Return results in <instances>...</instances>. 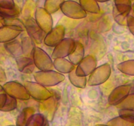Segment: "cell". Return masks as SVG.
<instances>
[{"instance_id": "26", "label": "cell", "mask_w": 134, "mask_h": 126, "mask_svg": "<svg viewBox=\"0 0 134 126\" xmlns=\"http://www.w3.org/2000/svg\"><path fill=\"white\" fill-rule=\"evenodd\" d=\"M47 118L42 113H35L27 121L26 126H43Z\"/></svg>"}, {"instance_id": "24", "label": "cell", "mask_w": 134, "mask_h": 126, "mask_svg": "<svg viewBox=\"0 0 134 126\" xmlns=\"http://www.w3.org/2000/svg\"><path fill=\"white\" fill-rule=\"evenodd\" d=\"M107 124L110 126H134V121L119 115L108 121Z\"/></svg>"}, {"instance_id": "42", "label": "cell", "mask_w": 134, "mask_h": 126, "mask_svg": "<svg viewBox=\"0 0 134 126\" xmlns=\"http://www.w3.org/2000/svg\"><path fill=\"white\" fill-rule=\"evenodd\" d=\"M7 126H17V125H7Z\"/></svg>"}, {"instance_id": "29", "label": "cell", "mask_w": 134, "mask_h": 126, "mask_svg": "<svg viewBox=\"0 0 134 126\" xmlns=\"http://www.w3.org/2000/svg\"><path fill=\"white\" fill-rule=\"evenodd\" d=\"M20 13V11L17 6L13 9H4L0 7V15L3 17L5 18H17L19 16Z\"/></svg>"}, {"instance_id": "13", "label": "cell", "mask_w": 134, "mask_h": 126, "mask_svg": "<svg viewBox=\"0 0 134 126\" xmlns=\"http://www.w3.org/2000/svg\"><path fill=\"white\" fill-rule=\"evenodd\" d=\"M24 29L16 25L5 24L0 28V43H7L16 39Z\"/></svg>"}, {"instance_id": "8", "label": "cell", "mask_w": 134, "mask_h": 126, "mask_svg": "<svg viewBox=\"0 0 134 126\" xmlns=\"http://www.w3.org/2000/svg\"><path fill=\"white\" fill-rule=\"evenodd\" d=\"M25 30L30 36L37 44H41L44 41V39L47 33L44 32L41 28L38 25L35 18H29L24 23Z\"/></svg>"}, {"instance_id": "2", "label": "cell", "mask_w": 134, "mask_h": 126, "mask_svg": "<svg viewBox=\"0 0 134 126\" xmlns=\"http://www.w3.org/2000/svg\"><path fill=\"white\" fill-rule=\"evenodd\" d=\"M60 10L64 15L71 19H83L87 17V13L81 4L73 0H65L62 5Z\"/></svg>"}, {"instance_id": "21", "label": "cell", "mask_w": 134, "mask_h": 126, "mask_svg": "<svg viewBox=\"0 0 134 126\" xmlns=\"http://www.w3.org/2000/svg\"><path fill=\"white\" fill-rule=\"evenodd\" d=\"M79 3L87 13L98 14L100 12V7L96 0H79Z\"/></svg>"}, {"instance_id": "32", "label": "cell", "mask_w": 134, "mask_h": 126, "mask_svg": "<svg viewBox=\"0 0 134 126\" xmlns=\"http://www.w3.org/2000/svg\"><path fill=\"white\" fill-rule=\"evenodd\" d=\"M8 94L5 91L3 86L0 85V110L3 108L7 100Z\"/></svg>"}, {"instance_id": "33", "label": "cell", "mask_w": 134, "mask_h": 126, "mask_svg": "<svg viewBox=\"0 0 134 126\" xmlns=\"http://www.w3.org/2000/svg\"><path fill=\"white\" fill-rule=\"evenodd\" d=\"M119 115L126 117L134 121V110L128 109H119Z\"/></svg>"}, {"instance_id": "20", "label": "cell", "mask_w": 134, "mask_h": 126, "mask_svg": "<svg viewBox=\"0 0 134 126\" xmlns=\"http://www.w3.org/2000/svg\"><path fill=\"white\" fill-rule=\"evenodd\" d=\"M56 100L57 99L55 98L54 95L53 94V96L50 98H48V99L44 101H41V110L43 112L42 114H44L45 117L47 114L48 115L49 114L51 115L53 114L52 112L55 111V109L56 108ZM48 115H47V118L48 117Z\"/></svg>"}, {"instance_id": "7", "label": "cell", "mask_w": 134, "mask_h": 126, "mask_svg": "<svg viewBox=\"0 0 134 126\" xmlns=\"http://www.w3.org/2000/svg\"><path fill=\"white\" fill-rule=\"evenodd\" d=\"M76 45V41L73 38H64L54 48L52 52V59L53 60L60 58L68 57L71 54Z\"/></svg>"}, {"instance_id": "12", "label": "cell", "mask_w": 134, "mask_h": 126, "mask_svg": "<svg viewBox=\"0 0 134 126\" xmlns=\"http://www.w3.org/2000/svg\"><path fill=\"white\" fill-rule=\"evenodd\" d=\"M132 89V86L130 84L116 87L109 95L108 103L111 106H116L130 93Z\"/></svg>"}, {"instance_id": "38", "label": "cell", "mask_w": 134, "mask_h": 126, "mask_svg": "<svg viewBox=\"0 0 134 126\" xmlns=\"http://www.w3.org/2000/svg\"><path fill=\"white\" fill-rule=\"evenodd\" d=\"M43 126H50L49 125V120H48L47 118V119H46V122H45V123H44V125Z\"/></svg>"}, {"instance_id": "30", "label": "cell", "mask_w": 134, "mask_h": 126, "mask_svg": "<svg viewBox=\"0 0 134 126\" xmlns=\"http://www.w3.org/2000/svg\"><path fill=\"white\" fill-rule=\"evenodd\" d=\"M17 99H16L14 97H11V96L9 95L8 94L7 100V102L5 103V106H3L2 109L1 110V111L2 112H10L13 111V110H15L17 108Z\"/></svg>"}, {"instance_id": "41", "label": "cell", "mask_w": 134, "mask_h": 126, "mask_svg": "<svg viewBox=\"0 0 134 126\" xmlns=\"http://www.w3.org/2000/svg\"><path fill=\"white\" fill-rule=\"evenodd\" d=\"M132 9H133V13H134V3L132 4Z\"/></svg>"}, {"instance_id": "25", "label": "cell", "mask_w": 134, "mask_h": 126, "mask_svg": "<svg viewBox=\"0 0 134 126\" xmlns=\"http://www.w3.org/2000/svg\"><path fill=\"white\" fill-rule=\"evenodd\" d=\"M117 68L124 74L134 76V60H128L122 62L118 64Z\"/></svg>"}, {"instance_id": "4", "label": "cell", "mask_w": 134, "mask_h": 126, "mask_svg": "<svg viewBox=\"0 0 134 126\" xmlns=\"http://www.w3.org/2000/svg\"><path fill=\"white\" fill-rule=\"evenodd\" d=\"M32 59L35 66L39 70H51L54 68V60L52 57L40 47L35 46Z\"/></svg>"}, {"instance_id": "39", "label": "cell", "mask_w": 134, "mask_h": 126, "mask_svg": "<svg viewBox=\"0 0 134 126\" xmlns=\"http://www.w3.org/2000/svg\"><path fill=\"white\" fill-rule=\"evenodd\" d=\"M98 2H100V3H104V2H107V1H110V0H96Z\"/></svg>"}, {"instance_id": "5", "label": "cell", "mask_w": 134, "mask_h": 126, "mask_svg": "<svg viewBox=\"0 0 134 126\" xmlns=\"http://www.w3.org/2000/svg\"><path fill=\"white\" fill-rule=\"evenodd\" d=\"M24 85L30 97L38 101H46L53 96L52 92L48 90L47 87L36 81H26Z\"/></svg>"}, {"instance_id": "1", "label": "cell", "mask_w": 134, "mask_h": 126, "mask_svg": "<svg viewBox=\"0 0 134 126\" xmlns=\"http://www.w3.org/2000/svg\"><path fill=\"white\" fill-rule=\"evenodd\" d=\"M34 80L36 82L44 87H53L58 85L65 80V77L63 74L53 70L38 71L34 73Z\"/></svg>"}, {"instance_id": "9", "label": "cell", "mask_w": 134, "mask_h": 126, "mask_svg": "<svg viewBox=\"0 0 134 126\" xmlns=\"http://www.w3.org/2000/svg\"><path fill=\"white\" fill-rule=\"evenodd\" d=\"M97 58L92 55H86L84 59L76 66L75 72L77 76L82 77L89 76L96 68Z\"/></svg>"}, {"instance_id": "14", "label": "cell", "mask_w": 134, "mask_h": 126, "mask_svg": "<svg viewBox=\"0 0 134 126\" xmlns=\"http://www.w3.org/2000/svg\"><path fill=\"white\" fill-rule=\"evenodd\" d=\"M18 70L24 74H32L36 68L32 58L24 55L15 58Z\"/></svg>"}, {"instance_id": "35", "label": "cell", "mask_w": 134, "mask_h": 126, "mask_svg": "<svg viewBox=\"0 0 134 126\" xmlns=\"http://www.w3.org/2000/svg\"><path fill=\"white\" fill-rule=\"evenodd\" d=\"M127 26L130 32L134 35V16L129 15L127 17Z\"/></svg>"}, {"instance_id": "40", "label": "cell", "mask_w": 134, "mask_h": 126, "mask_svg": "<svg viewBox=\"0 0 134 126\" xmlns=\"http://www.w3.org/2000/svg\"><path fill=\"white\" fill-rule=\"evenodd\" d=\"M96 126H110V125H107V124H106V125H104V124H98V125H96Z\"/></svg>"}, {"instance_id": "31", "label": "cell", "mask_w": 134, "mask_h": 126, "mask_svg": "<svg viewBox=\"0 0 134 126\" xmlns=\"http://www.w3.org/2000/svg\"><path fill=\"white\" fill-rule=\"evenodd\" d=\"M113 15L114 20L116 23L119 24L121 26H127V16L122 14L116 10V8L114 7L113 9Z\"/></svg>"}, {"instance_id": "18", "label": "cell", "mask_w": 134, "mask_h": 126, "mask_svg": "<svg viewBox=\"0 0 134 126\" xmlns=\"http://www.w3.org/2000/svg\"><path fill=\"white\" fill-rule=\"evenodd\" d=\"M35 113V109L31 106L23 108L17 117L16 125L17 126H26L28 119Z\"/></svg>"}, {"instance_id": "43", "label": "cell", "mask_w": 134, "mask_h": 126, "mask_svg": "<svg viewBox=\"0 0 134 126\" xmlns=\"http://www.w3.org/2000/svg\"><path fill=\"white\" fill-rule=\"evenodd\" d=\"M131 1H134V0H131Z\"/></svg>"}, {"instance_id": "6", "label": "cell", "mask_w": 134, "mask_h": 126, "mask_svg": "<svg viewBox=\"0 0 134 126\" xmlns=\"http://www.w3.org/2000/svg\"><path fill=\"white\" fill-rule=\"evenodd\" d=\"M3 87L9 95L17 100L27 101L30 98V95L24 85L17 81H9L4 84Z\"/></svg>"}, {"instance_id": "22", "label": "cell", "mask_w": 134, "mask_h": 126, "mask_svg": "<svg viewBox=\"0 0 134 126\" xmlns=\"http://www.w3.org/2000/svg\"><path fill=\"white\" fill-rule=\"evenodd\" d=\"M115 7L122 14L128 17L132 9L131 0H114Z\"/></svg>"}, {"instance_id": "37", "label": "cell", "mask_w": 134, "mask_h": 126, "mask_svg": "<svg viewBox=\"0 0 134 126\" xmlns=\"http://www.w3.org/2000/svg\"><path fill=\"white\" fill-rule=\"evenodd\" d=\"M5 25V18L1 15H0V28Z\"/></svg>"}, {"instance_id": "34", "label": "cell", "mask_w": 134, "mask_h": 126, "mask_svg": "<svg viewBox=\"0 0 134 126\" xmlns=\"http://www.w3.org/2000/svg\"><path fill=\"white\" fill-rule=\"evenodd\" d=\"M16 6L14 0H0V7L4 9H13Z\"/></svg>"}, {"instance_id": "28", "label": "cell", "mask_w": 134, "mask_h": 126, "mask_svg": "<svg viewBox=\"0 0 134 126\" xmlns=\"http://www.w3.org/2000/svg\"><path fill=\"white\" fill-rule=\"evenodd\" d=\"M116 107L119 109L134 110V93H130Z\"/></svg>"}, {"instance_id": "15", "label": "cell", "mask_w": 134, "mask_h": 126, "mask_svg": "<svg viewBox=\"0 0 134 126\" xmlns=\"http://www.w3.org/2000/svg\"><path fill=\"white\" fill-rule=\"evenodd\" d=\"M54 68L61 74H69L75 70L76 66L65 58H60L54 60Z\"/></svg>"}, {"instance_id": "17", "label": "cell", "mask_w": 134, "mask_h": 126, "mask_svg": "<svg viewBox=\"0 0 134 126\" xmlns=\"http://www.w3.org/2000/svg\"><path fill=\"white\" fill-rule=\"evenodd\" d=\"M4 47L9 53L16 58L23 55L21 41L15 39L13 41L4 43Z\"/></svg>"}, {"instance_id": "10", "label": "cell", "mask_w": 134, "mask_h": 126, "mask_svg": "<svg viewBox=\"0 0 134 126\" xmlns=\"http://www.w3.org/2000/svg\"><path fill=\"white\" fill-rule=\"evenodd\" d=\"M51 14L44 7H37L35 9V21L45 33L53 28V19Z\"/></svg>"}, {"instance_id": "16", "label": "cell", "mask_w": 134, "mask_h": 126, "mask_svg": "<svg viewBox=\"0 0 134 126\" xmlns=\"http://www.w3.org/2000/svg\"><path fill=\"white\" fill-rule=\"evenodd\" d=\"M85 47L83 44L79 41H76V45L75 49L68 56L69 60L73 63L74 65L77 66L80 62L85 57Z\"/></svg>"}, {"instance_id": "23", "label": "cell", "mask_w": 134, "mask_h": 126, "mask_svg": "<svg viewBox=\"0 0 134 126\" xmlns=\"http://www.w3.org/2000/svg\"><path fill=\"white\" fill-rule=\"evenodd\" d=\"M68 77L71 83L77 88L83 89L87 84L88 79L86 77L77 76L75 72V70L68 74Z\"/></svg>"}, {"instance_id": "11", "label": "cell", "mask_w": 134, "mask_h": 126, "mask_svg": "<svg viewBox=\"0 0 134 126\" xmlns=\"http://www.w3.org/2000/svg\"><path fill=\"white\" fill-rule=\"evenodd\" d=\"M65 28L63 25H57L47 33L44 43L47 46L54 47L65 38Z\"/></svg>"}, {"instance_id": "27", "label": "cell", "mask_w": 134, "mask_h": 126, "mask_svg": "<svg viewBox=\"0 0 134 126\" xmlns=\"http://www.w3.org/2000/svg\"><path fill=\"white\" fill-rule=\"evenodd\" d=\"M65 0H45L44 8L51 14L56 13L60 9L62 5Z\"/></svg>"}, {"instance_id": "19", "label": "cell", "mask_w": 134, "mask_h": 126, "mask_svg": "<svg viewBox=\"0 0 134 126\" xmlns=\"http://www.w3.org/2000/svg\"><path fill=\"white\" fill-rule=\"evenodd\" d=\"M35 42L30 36H26L21 40L23 55L32 58L34 50L35 47Z\"/></svg>"}, {"instance_id": "36", "label": "cell", "mask_w": 134, "mask_h": 126, "mask_svg": "<svg viewBox=\"0 0 134 126\" xmlns=\"http://www.w3.org/2000/svg\"><path fill=\"white\" fill-rule=\"evenodd\" d=\"M7 80V76L5 74V71L3 70L1 67H0V83L4 82L6 81Z\"/></svg>"}, {"instance_id": "3", "label": "cell", "mask_w": 134, "mask_h": 126, "mask_svg": "<svg viewBox=\"0 0 134 126\" xmlns=\"http://www.w3.org/2000/svg\"><path fill=\"white\" fill-rule=\"evenodd\" d=\"M111 74V67L109 64H102L97 66L89 76L87 84L90 86H96L102 85L109 80Z\"/></svg>"}]
</instances>
